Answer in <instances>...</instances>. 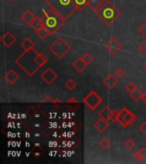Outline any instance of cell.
<instances>
[{
  "instance_id": "cell-20",
  "label": "cell",
  "mask_w": 146,
  "mask_h": 164,
  "mask_svg": "<svg viewBox=\"0 0 146 164\" xmlns=\"http://www.w3.org/2000/svg\"><path fill=\"white\" fill-rule=\"evenodd\" d=\"M34 45L35 44H34V41L28 37L24 39L20 43V46L23 49L24 51H28V50H30L32 48H34Z\"/></svg>"
},
{
  "instance_id": "cell-30",
  "label": "cell",
  "mask_w": 146,
  "mask_h": 164,
  "mask_svg": "<svg viewBox=\"0 0 146 164\" xmlns=\"http://www.w3.org/2000/svg\"><path fill=\"white\" fill-rule=\"evenodd\" d=\"M82 59L84 60V62H85L86 64L89 65L93 61V57L89 52H86V53H85V54L82 56Z\"/></svg>"
},
{
  "instance_id": "cell-19",
  "label": "cell",
  "mask_w": 146,
  "mask_h": 164,
  "mask_svg": "<svg viewBox=\"0 0 146 164\" xmlns=\"http://www.w3.org/2000/svg\"><path fill=\"white\" fill-rule=\"evenodd\" d=\"M104 3H105V0H89L87 7L91 10L96 12Z\"/></svg>"
},
{
  "instance_id": "cell-15",
  "label": "cell",
  "mask_w": 146,
  "mask_h": 164,
  "mask_svg": "<svg viewBox=\"0 0 146 164\" xmlns=\"http://www.w3.org/2000/svg\"><path fill=\"white\" fill-rule=\"evenodd\" d=\"M113 112H114V109H111L109 108V106L106 105L103 109H102L99 112V117L103 118V120H105L107 121H109L112 119Z\"/></svg>"
},
{
  "instance_id": "cell-34",
  "label": "cell",
  "mask_w": 146,
  "mask_h": 164,
  "mask_svg": "<svg viewBox=\"0 0 146 164\" xmlns=\"http://www.w3.org/2000/svg\"><path fill=\"white\" fill-rule=\"evenodd\" d=\"M138 49H139V51L142 54H146V42L145 41L141 42V43L138 45Z\"/></svg>"
},
{
  "instance_id": "cell-33",
  "label": "cell",
  "mask_w": 146,
  "mask_h": 164,
  "mask_svg": "<svg viewBox=\"0 0 146 164\" xmlns=\"http://www.w3.org/2000/svg\"><path fill=\"white\" fill-rule=\"evenodd\" d=\"M137 86L135 85V84L133 83V81H129L126 85H125V89H126V91L128 92H131L133 90L136 88Z\"/></svg>"
},
{
  "instance_id": "cell-23",
  "label": "cell",
  "mask_w": 146,
  "mask_h": 164,
  "mask_svg": "<svg viewBox=\"0 0 146 164\" xmlns=\"http://www.w3.org/2000/svg\"><path fill=\"white\" fill-rule=\"evenodd\" d=\"M88 2L89 0H74V3L79 11H82L85 7L88 6Z\"/></svg>"
},
{
  "instance_id": "cell-7",
  "label": "cell",
  "mask_w": 146,
  "mask_h": 164,
  "mask_svg": "<svg viewBox=\"0 0 146 164\" xmlns=\"http://www.w3.org/2000/svg\"><path fill=\"white\" fill-rule=\"evenodd\" d=\"M82 101L91 110H95L103 102V98L94 90H92L87 95L83 98Z\"/></svg>"
},
{
  "instance_id": "cell-25",
  "label": "cell",
  "mask_w": 146,
  "mask_h": 164,
  "mask_svg": "<svg viewBox=\"0 0 146 164\" xmlns=\"http://www.w3.org/2000/svg\"><path fill=\"white\" fill-rule=\"evenodd\" d=\"M129 95L130 97H132V98L133 100H135V101H138V100H139L142 98V95H143V92L140 91L139 89L136 87V88L133 90L132 92H129Z\"/></svg>"
},
{
  "instance_id": "cell-10",
  "label": "cell",
  "mask_w": 146,
  "mask_h": 164,
  "mask_svg": "<svg viewBox=\"0 0 146 164\" xmlns=\"http://www.w3.org/2000/svg\"><path fill=\"white\" fill-rule=\"evenodd\" d=\"M0 40H1L2 44H3L5 47L10 48L12 46V44H15V43L16 42V38L10 32L7 31L6 33L1 37Z\"/></svg>"
},
{
  "instance_id": "cell-24",
  "label": "cell",
  "mask_w": 146,
  "mask_h": 164,
  "mask_svg": "<svg viewBox=\"0 0 146 164\" xmlns=\"http://www.w3.org/2000/svg\"><path fill=\"white\" fill-rule=\"evenodd\" d=\"M31 27L34 28V30L35 32L39 30V29H40L42 27H44V24H43L41 17H36L35 20L33 21V23L31 24Z\"/></svg>"
},
{
  "instance_id": "cell-12",
  "label": "cell",
  "mask_w": 146,
  "mask_h": 164,
  "mask_svg": "<svg viewBox=\"0 0 146 164\" xmlns=\"http://www.w3.org/2000/svg\"><path fill=\"white\" fill-rule=\"evenodd\" d=\"M103 82L104 83V85L109 89L114 88L118 83H119V80L116 77L115 74H109L106 76L105 78L103 79Z\"/></svg>"
},
{
  "instance_id": "cell-14",
  "label": "cell",
  "mask_w": 146,
  "mask_h": 164,
  "mask_svg": "<svg viewBox=\"0 0 146 164\" xmlns=\"http://www.w3.org/2000/svg\"><path fill=\"white\" fill-rule=\"evenodd\" d=\"M4 80L10 85H13V84H15L19 80V75L14 69H10L4 75Z\"/></svg>"
},
{
  "instance_id": "cell-31",
  "label": "cell",
  "mask_w": 146,
  "mask_h": 164,
  "mask_svg": "<svg viewBox=\"0 0 146 164\" xmlns=\"http://www.w3.org/2000/svg\"><path fill=\"white\" fill-rule=\"evenodd\" d=\"M115 75L118 79H121L126 75V72H125V70L122 68H118L115 71Z\"/></svg>"
},
{
  "instance_id": "cell-26",
  "label": "cell",
  "mask_w": 146,
  "mask_h": 164,
  "mask_svg": "<svg viewBox=\"0 0 146 164\" xmlns=\"http://www.w3.org/2000/svg\"><path fill=\"white\" fill-rule=\"evenodd\" d=\"M35 33L37 34L38 36L41 39H44L46 37H48L49 35H51V34H50V32L47 30V28L45 27H42L40 29L36 31Z\"/></svg>"
},
{
  "instance_id": "cell-5",
  "label": "cell",
  "mask_w": 146,
  "mask_h": 164,
  "mask_svg": "<svg viewBox=\"0 0 146 164\" xmlns=\"http://www.w3.org/2000/svg\"><path fill=\"white\" fill-rule=\"evenodd\" d=\"M49 50L59 59L63 58L71 50V45L65 40L63 38L58 37L50 45Z\"/></svg>"
},
{
  "instance_id": "cell-8",
  "label": "cell",
  "mask_w": 146,
  "mask_h": 164,
  "mask_svg": "<svg viewBox=\"0 0 146 164\" xmlns=\"http://www.w3.org/2000/svg\"><path fill=\"white\" fill-rule=\"evenodd\" d=\"M40 78L47 85H51L58 78V75L51 68H47L41 74Z\"/></svg>"
},
{
  "instance_id": "cell-41",
  "label": "cell",
  "mask_w": 146,
  "mask_h": 164,
  "mask_svg": "<svg viewBox=\"0 0 146 164\" xmlns=\"http://www.w3.org/2000/svg\"><path fill=\"white\" fill-rule=\"evenodd\" d=\"M8 1H13V0H8Z\"/></svg>"
},
{
  "instance_id": "cell-4",
  "label": "cell",
  "mask_w": 146,
  "mask_h": 164,
  "mask_svg": "<svg viewBox=\"0 0 146 164\" xmlns=\"http://www.w3.org/2000/svg\"><path fill=\"white\" fill-rule=\"evenodd\" d=\"M51 9L57 11L65 20H67L77 10L74 0H44Z\"/></svg>"
},
{
  "instance_id": "cell-17",
  "label": "cell",
  "mask_w": 146,
  "mask_h": 164,
  "mask_svg": "<svg viewBox=\"0 0 146 164\" xmlns=\"http://www.w3.org/2000/svg\"><path fill=\"white\" fill-rule=\"evenodd\" d=\"M86 66H87V64L84 62V60L82 59V57L77 58V59L73 62V64H72L73 68L75 69L78 73H81V72L86 68Z\"/></svg>"
},
{
  "instance_id": "cell-37",
  "label": "cell",
  "mask_w": 146,
  "mask_h": 164,
  "mask_svg": "<svg viewBox=\"0 0 146 164\" xmlns=\"http://www.w3.org/2000/svg\"><path fill=\"white\" fill-rule=\"evenodd\" d=\"M133 158H134V160L137 161V162H140V161H142V157H141V154H140L139 150L133 154Z\"/></svg>"
},
{
  "instance_id": "cell-29",
  "label": "cell",
  "mask_w": 146,
  "mask_h": 164,
  "mask_svg": "<svg viewBox=\"0 0 146 164\" xmlns=\"http://www.w3.org/2000/svg\"><path fill=\"white\" fill-rule=\"evenodd\" d=\"M99 145L100 147L103 149V150H107L108 148L110 145V142H109V140L107 139V138H103L102 139L100 140V142H99Z\"/></svg>"
},
{
  "instance_id": "cell-1",
  "label": "cell",
  "mask_w": 146,
  "mask_h": 164,
  "mask_svg": "<svg viewBox=\"0 0 146 164\" xmlns=\"http://www.w3.org/2000/svg\"><path fill=\"white\" fill-rule=\"evenodd\" d=\"M48 58L44 53H39L34 48L24 51L16 59V65L23 70L29 77L34 76L42 67L47 63Z\"/></svg>"
},
{
  "instance_id": "cell-3",
  "label": "cell",
  "mask_w": 146,
  "mask_h": 164,
  "mask_svg": "<svg viewBox=\"0 0 146 164\" xmlns=\"http://www.w3.org/2000/svg\"><path fill=\"white\" fill-rule=\"evenodd\" d=\"M43 12L44 14L41 17V19L44 24V27L47 28L51 35H53L60 29V27L65 23L66 20L57 11H55L51 8L46 11L43 10Z\"/></svg>"
},
{
  "instance_id": "cell-39",
  "label": "cell",
  "mask_w": 146,
  "mask_h": 164,
  "mask_svg": "<svg viewBox=\"0 0 146 164\" xmlns=\"http://www.w3.org/2000/svg\"><path fill=\"white\" fill-rule=\"evenodd\" d=\"M141 100H142V101H143V102L146 104V91L144 92H143V95H142Z\"/></svg>"
},
{
  "instance_id": "cell-27",
  "label": "cell",
  "mask_w": 146,
  "mask_h": 164,
  "mask_svg": "<svg viewBox=\"0 0 146 164\" xmlns=\"http://www.w3.org/2000/svg\"><path fill=\"white\" fill-rule=\"evenodd\" d=\"M64 85L68 91H73V90L77 86V83H76L73 79H68V80L66 81Z\"/></svg>"
},
{
  "instance_id": "cell-28",
  "label": "cell",
  "mask_w": 146,
  "mask_h": 164,
  "mask_svg": "<svg viewBox=\"0 0 146 164\" xmlns=\"http://www.w3.org/2000/svg\"><path fill=\"white\" fill-rule=\"evenodd\" d=\"M124 145H125L126 149H128L129 150H132L134 147L136 146V143L134 142V140L133 139H128L125 141Z\"/></svg>"
},
{
  "instance_id": "cell-38",
  "label": "cell",
  "mask_w": 146,
  "mask_h": 164,
  "mask_svg": "<svg viewBox=\"0 0 146 164\" xmlns=\"http://www.w3.org/2000/svg\"><path fill=\"white\" fill-rule=\"evenodd\" d=\"M139 129L141 133H144V134H146V121H144V122H143L140 125Z\"/></svg>"
},
{
  "instance_id": "cell-36",
  "label": "cell",
  "mask_w": 146,
  "mask_h": 164,
  "mask_svg": "<svg viewBox=\"0 0 146 164\" xmlns=\"http://www.w3.org/2000/svg\"><path fill=\"white\" fill-rule=\"evenodd\" d=\"M141 157H142V162H146V147H143L141 148V150H139Z\"/></svg>"
},
{
  "instance_id": "cell-2",
  "label": "cell",
  "mask_w": 146,
  "mask_h": 164,
  "mask_svg": "<svg viewBox=\"0 0 146 164\" xmlns=\"http://www.w3.org/2000/svg\"><path fill=\"white\" fill-rule=\"evenodd\" d=\"M96 15L107 27H110L121 16V12L111 1L107 0L96 11Z\"/></svg>"
},
{
  "instance_id": "cell-35",
  "label": "cell",
  "mask_w": 146,
  "mask_h": 164,
  "mask_svg": "<svg viewBox=\"0 0 146 164\" xmlns=\"http://www.w3.org/2000/svg\"><path fill=\"white\" fill-rule=\"evenodd\" d=\"M138 31L139 32V34L143 36H145L146 35V23L145 22H143V23L140 25L139 28H138Z\"/></svg>"
},
{
  "instance_id": "cell-6",
  "label": "cell",
  "mask_w": 146,
  "mask_h": 164,
  "mask_svg": "<svg viewBox=\"0 0 146 164\" xmlns=\"http://www.w3.org/2000/svg\"><path fill=\"white\" fill-rule=\"evenodd\" d=\"M137 120H138V117L132 111H130L127 108L124 107L120 111H118L115 122H119L121 126L123 127H127V126L133 125Z\"/></svg>"
},
{
  "instance_id": "cell-32",
  "label": "cell",
  "mask_w": 146,
  "mask_h": 164,
  "mask_svg": "<svg viewBox=\"0 0 146 164\" xmlns=\"http://www.w3.org/2000/svg\"><path fill=\"white\" fill-rule=\"evenodd\" d=\"M27 114L28 117H30V118H33L36 114H37V109L36 108H34L33 106H31L28 108V109L27 110Z\"/></svg>"
},
{
  "instance_id": "cell-11",
  "label": "cell",
  "mask_w": 146,
  "mask_h": 164,
  "mask_svg": "<svg viewBox=\"0 0 146 164\" xmlns=\"http://www.w3.org/2000/svg\"><path fill=\"white\" fill-rule=\"evenodd\" d=\"M65 108L67 109H68L69 111H76L77 109L80 107V102H79L77 99L75 98V97H70L68 100H67L64 102Z\"/></svg>"
},
{
  "instance_id": "cell-18",
  "label": "cell",
  "mask_w": 146,
  "mask_h": 164,
  "mask_svg": "<svg viewBox=\"0 0 146 164\" xmlns=\"http://www.w3.org/2000/svg\"><path fill=\"white\" fill-rule=\"evenodd\" d=\"M82 126L83 125L79 120H68V128L72 131L78 132L79 130L81 129Z\"/></svg>"
},
{
  "instance_id": "cell-22",
  "label": "cell",
  "mask_w": 146,
  "mask_h": 164,
  "mask_svg": "<svg viewBox=\"0 0 146 164\" xmlns=\"http://www.w3.org/2000/svg\"><path fill=\"white\" fill-rule=\"evenodd\" d=\"M80 139L76 136L68 138V149H74L80 144Z\"/></svg>"
},
{
  "instance_id": "cell-13",
  "label": "cell",
  "mask_w": 146,
  "mask_h": 164,
  "mask_svg": "<svg viewBox=\"0 0 146 164\" xmlns=\"http://www.w3.org/2000/svg\"><path fill=\"white\" fill-rule=\"evenodd\" d=\"M20 18L26 25L31 26V24L33 23V21L35 20L36 16L32 13V11L30 10H26L21 15Z\"/></svg>"
},
{
  "instance_id": "cell-16",
  "label": "cell",
  "mask_w": 146,
  "mask_h": 164,
  "mask_svg": "<svg viewBox=\"0 0 146 164\" xmlns=\"http://www.w3.org/2000/svg\"><path fill=\"white\" fill-rule=\"evenodd\" d=\"M108 126H109L108 121H105V120H103V118H100L99 120H98V121L93 124L94 128H96L97 131H98L99 133H103V132L108 128Z\"/></svg>"
},
{
  "instance_id": "cell-9",
  "label": "cell",
  "mask_w": 146,
  "mask_h": 164,
  "mask_svg": "<svg viewBox=\"0 0 146 164\" xmlns=\"http://www.w3.org/2000/svg\"><path fill=\"white\" fill-rule=\"evenodd\" d=\"M121 48H122V44L116 38H112L105 44V49L111 55H116V53H118Z\"/></svg>"
},
{
  "instance_id": "cell-40",
  "label": "cell",
  "mask_w": 146,
  "mask_h": 164,
  "mask_svg": "<svg viewBox=\"0 0 146 164\" xmlns=\"http://www.w3.org/2000/svg\"><path fill=\"white\" fill-rule=\"evenodd\" d=\"M143 69H144V72H145V73H146V64L144 65V66Z\"/></svg>"
},
{
  "instance_id": "cell-21",
  "label": "cell",
  "mask_w": 146,
  "mask_h": 164,
  "mask_svg": "<svg viewBox=\"0 0 146 164\" xmlns=\"http://www.w3.org/2000/svg\"><path fill=\"white\" fill-rule=\"evenodd\" d=\"M38 144H37V145H35V146L34 147V149L30 151L31 154H32L36 159H39V157H42L44 154V148H42V147L38 145Z\"/></svg>"
}]
</instances>
